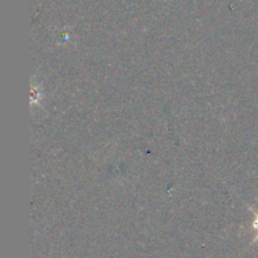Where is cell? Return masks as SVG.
Returning <instances> with one entry per match:
<instances>
[{
	"label": "cell",
	"mask_w": 258,
	"mask_h": 258,
	"mask_svg": "<svg viewBox=\"0 0 258 258\" xmlns=\"http://www.w3.org/2000/svg\"><path fill=\"white\" fill-rule=\"evenodd\" d=\"M254 228H256L257 231H258V216H257V219H256V222H254ZM257 239H258V236H257Z\"/></svg>",
	"instance_id": "6da1fadb"
}]
</instances>
